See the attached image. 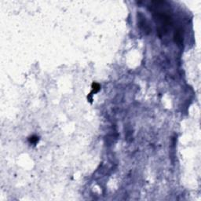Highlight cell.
<instances>
[{"label":"cell","mask_w":201,"mask_h":201,"mask_svg":"<svg viewBox=\"0 0 201 201\" xmlns=\"http://www.w3.org/2000/svg\"><path fill=\"white\" fill-rule=\"evenodd\" d=\"M153 17L156 23L157 32L159 35L161 37L162 35L167 34L168 28L171 25V17L170 14L166 13L165 11L163 12L161 10L156 9L153 13Z\"/></svg>","instance_id":"cell-1"},{"label":"cell","mask_w":201,"mask_h":201,"mask_svg":"<svg viewBox=\"0 0 201 201\" xmlns=\"http://www.w3.org/2000/svg\"><path fill=\"white\" fill-rule=\"evenodd\" d=\"M143 17L142 19L140 18V17H139V19H138V20H139V26H140L141 28H143L144 31L149 32H150V28H149V24L147 23V21H146V20H145V17Z\"/></svg>","instance_id":"cell-2"},{"label":"cell","mask_w":201,"mask_h":201,"mask_svg":"<svg viewBox=\"0 0 201 201\" xmlns=\"http://www.w3.org/2000/svg\"><path fill=\"white\" fill-rule=\"evenodd\" d=\"M39 141V137H36V136H32V137H31L30 138H29V141L31 142V143H32V144H35V143H36L37 141Z\"/></svg>","instance_id":"cell-4"},{"label":"cell","mask_w":201,"mask_h":201,"mask_svg":"<svg viewBox=\"0 0 201 201\" xmlns=\"http://www.w3.org/2000/svg\"><path fill=\"white\" fill-rule=\"evenodd\" d=\"M100 87L98 83H92V90H93V92H94V94L97 93V92H98L99 90H100Z\"/></svg>","instance_id":"cell-3"}]
</instances>
